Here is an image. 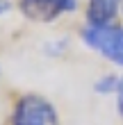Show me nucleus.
<instances>
[{
  "mask_svg": "<svg viewBox=\"0 0 123 125\" xmlns=\"http://www.w3.org/2000/svg\"><path fill=\"white\" fill-rule=\"evenodd\" d=\"M84 46L98 50L103 57L116 66H123V27L107 23V25H87L82 30Z\"/></svg>",
  "mask_w": 123,
  "mask_h": 125,
  "instance_id": "obj_1",
  "label": "nucleus"
},
{
  "mask_svg": "<svg viewBox=\"0 0 123 125\" xmlns=\"http://www.w3.org/2000/svg\"><path fill=\"white\" fill-rule=\"evenodd\" d=\"M14 125H57V112L39 95H23L14 109Z\"/></svg>",
  "mask_w": 123,
  "mask_h": 125,
  "instance_id": "obj_2",
  "label": "nucleus"
},
{
  "mask_svg": "<svg viewBox=\"0 0 123 125\" xmlns=\"http://www.w3.org/2000/svg\"><path fill=\"white\" fill-rule=\"evenodd\" d=\"M21 11L32 21L50 23L57 16L66 11H73L78 7V0H21Z\"/></svg>",
  "mask_w": 123,
  "mask_h": 125,
  "instance_id": "obj_3",
  "label": "nucleus"
},
{
  "mask_svg": "<svg viewBox=\"0 0 123 125\" xmlns=\"http://www.w3.org/2000/svg\"><path fill=\"white\" fill-rule=\"evenodd\" d=\"M119 5H121V0H89V7H87L89 25H107V23H112L116 11H119Z\"/></svg>",
  "mask_w": 123,
  "mask_h": 125,
  "instance_id": "obj_4",
  "label": "nucleus"
},
{
  "mask_svg": "<svg viewBox=\"0 0 123 125\" xmlns=\"http://www.w3.org/2000/svg\"><path fill=\"white\" fill-rule=\"evenodd\" d=\"M116 86H119L116 77L114 75H105V77H100L96 82V91L98 93H110V91H116Z\"/></svg>",
  "mask_w": 123,
  "mask_h": 125,
  "instance_id": "obj_5",
  "label": "nucleus"
},
{
  "mask_svg": "<svg viewBox=\"0 0 123 125\" xmlns=\"http://www.w3.org/2000/svg\"><path fill=\"white\" fill-rule=\"evenodd\" d=\"M116 105H119V112L123 116V77L119 80V86H116Z\"/></svg>",
  "mask_w": 123,
  "mask_h": 125,
  "instance_id": "obj_6",
  "label": "nucleus"
},
{
  "mask_svg": "<svg viewBox=\"0 0 123 125\" xmlns=\"http://www.w3.org/2000/svg\"><path fill=\"white\" fill-rule=\"evenodd\" d=\"M2 11H7V2H5V0H0V14H2Z\"/></svg>",
  "mask_w": 123,
  "mask_h": 125,
  "instance_id": "obj_7",
  "label": "nucleus"
}]
</instances>
